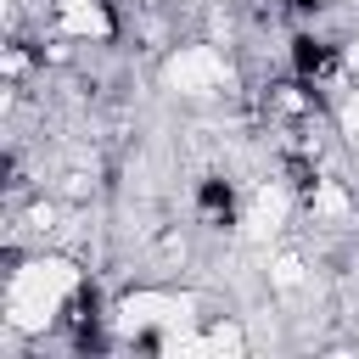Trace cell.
<instances>
[{
	"mask_svg": "<svg viewBox=\"0 0 359 359\" xmlns=\"http://www.w3.org/2000/svg\"><path fill=\"white\" fill-rule=\"evenodd\" d=\"M157 73H163V90H174L180 101H219L236 90V62H230V45L219 39L174 45Z\"/></svg>",
	"mask_w": 359,
	"mask_h": 359,
	"instance_id": "obj_1",
	"label": "cell"
}]
</instances>
